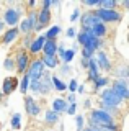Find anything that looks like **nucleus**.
<instances>
[{
	"label": "nucleus",
	"mask_w": 129,
	"mask_h": 131,
	"mask_svg": "<svg viewBox=\"0 0 129 131\" xmlns=\"http://www.w3.org/2000/svg\"><path fill=\"white\" fill-rule=\"evenodd\" d=\"M96 15V18L101 23H108V21H119L121 20V13L116 10H103V8H98L96 12H93Z\"/></svg>",
	"instance_id": "obj_1"
},
{
	"label": "nucleus",
	"mask_w": 129,
	"mask_h": 131,
	"mask_svg": "<svg viewBox=\"0 0 129 131\" xmlns=\"http://www.w3.org/2000/svg\"><path fill=\"white\" fill-rule=\"evenodd\" d=\"M123 103V100L113 92L111 89L105 90L101 93V105H106V106H111V108H118V106Z\"/></svg>",
	"instance_id": "obj_2"
},
{
	"label": "nucleus",
	"mask_w": 129,
	"mask_h": 131,
	"mask_svg": "<svg viewBox=\"0 0 129 131\" xmlns=\"http://www.w3.org/2000/svg\"><path fill=\"white\" fill-rule=\"evenodd\" d=\"M43 71H44V66L43 62L39 59H36L31 62V66H28V74H26V77L30 80H38L39 77L43 75Z\"/></svg>",
	"instance_id": "obj_3"
},
{
	"label": "nucleus",
	"mask_w": 129,
	"mask_h": 131,
	"mask_svg": "<svg viewBox=\"0 0 129 131\" xmlns=\"http://www.w3.org/2000/svg\"><path fill=\"white\" fill-rule=\"evenodd\" d=\"M113 92L118 95L121 100H126V98L129 97V90H127V84H126V80H123V79H118V80H114V84H113Z\"/></svg>",
	"instance_id": "obj_4"
},
{
	"label": "nucleus",
	"mask_w": 129,
	"mask_h": 131,
	"mask_svg": "<svg viewBox=\"0 0 129 131\" xmlns=\"http://www.w3.org/2000/svg\"><path fill=\"white\" fill-rule=\"evenodd\" d=\"M100 23L101 21L96 18V15L93 12H87V13L82 16V28H93L95 25H100Z\"/></svg>",
	"instance_id": "obj_5"
},
{
	"label": "nucleus",
	"mask_w": 129,
	"mask_h": 131,
	"mask_svg": "<svg viewBox=\"0 0 129 131\" xmlns=\"http://www.w3.org/2000/svg\"><path fill=\"white\" fill-rule=\"evenodd\" d=\"M20 20V12L15 10V8H8L5 12V25H10L11 28H15V25L18 23Z\"/></svg>",
	"instance_id": "obj_6"
},
{
	"label": "nucleus",
	"mask_w": 129,
	"mask_h": 131,
	"mask_svg": "<svg viewBox=\"0 0 129 131\" xmlns=\"http://www.w3.org/2000/svg\"><path fill=\"white\" fill-rule=\"evenodd\" d=\"M95 62H96V66H98V69H103V71H110V69H111L110 59H108V56L105 54L103 51H100L98 54H96Z\"/></svg>",
	"instance_id": "obj_7"
},
{
	"label": "nucleus",
	"mask_w": 129,
	"mask_h": 131,
	"mask_svg": "<svg viewBox=\"0 0 129 131\" xmlns=\"http://www.w3.org/2000/svg\"><path fill=\"white\" fill-rule=\"evenodd\" d=\"M79 43L82 44V46H87L88 43H90V39H93L95 36H93V33H92L90 28H82V31L79 33Z\"/></svg>",
	"instance_id": "obj_8"
},
{
	"label": "nucleus",
	"mask_w": 129,
	"mask_h": 131,
	"mask_svg": "<svg viewBox=\"0 0 129 131\" xmlns=\"http://www.w3.org/2000/svg\"><path fill=\"white\" fill-rule=\"evenodd\" d=\"M52 90L51 77L49 75H41L39 77V93H49Z\"/></svg>",
	"instance_id": "obj_9"
},
{
	"label": "nucleus",
	"mask_w": 129,
	"mask_h": 131,
	"mask_svg": "<svg viewBox=\"0 0 129 131\" xmlns=\"http://www.w3.org/2000/svg\"><path fill=\"white\" fill-rule=\"evenodd\" d=\"M15 64H17V69H18L20 72H25L26 69H28V66H30V59H28V54H26V52H20Z\"/></svg>",
	"instance_id": "obj_10"
},
{
	"label": "nucleus",
	"mask_w": 129,
	"mask_h": 131,
	"mask_svg": "<svg viewBox=\"0 0 129 131\" xmlns=\"http://www.w3.org/2000/svg\"><path fill=\"white\" fill-rule=\"evenodd\" d=\"M43 51H44V56H56L57 52V44H56L54 39H46L43 46Z\"/></svg>",
	"instance_id": "obj_11"
},
{
	"label": "nucleus",
	"mask_w": 129,
	"mask_h": 131,
	"mask_svg": "<svg viewBox=\"0 0 129 131\" xmlns=\"http://www.w3.org/2000/svg\"><path fill=\"white\" fill-rule=\"evenodd\" d=\"M25 102H26V110H28V113L33 115V116H38V115H39V110H41V108H39V105L36 103V102H34L31 97H26Z\"/></svg>",
	"instance_id": "obj_12"
},
{
	"label": "nucleus",
	"mask_w": 129,
	"mask_h": 131,
	"mask_svg": "<svg viewBox=\"0 0 129 131\" xmlns=\"http://www.w3.org/2000/svg\"><path fill=\"white\" fill-rule=\"evenodd\" d=\"M44 43H46V38H44V36H39V38H36L33 43L30 44V52H33V54H38L39 51H43Z\"/></svg>",
	"instance_id": "obj_13"
},
{
	"label": "nucleus",
	"mask_w": 129,
	"mask_h": 131,
	"mask_svg": "<svg viewBox=\"0 0 129 131\" xmlns=\"http://www.w3.org/2000/svg\"><path fill=\"white\" fill-rule=\"evenodd\" d=\"M36 20H38V25H39L41 28L44 26V25L49 23V20H51V12H49V8H43V10L39 12V16H38Z\"/></svg>",
	"instance_id": "obj_14"
},
{
	"label": "nucleus",
	"mask_w": 129,
	"mask_h": 131,
	"mask_svg": "<svg viewBox=\"0 0 129 131\" xmlns=\"http://www.w3.org/2000/svg\"><path fill=\"white\" fill-rule=\"evenodd\" d=\"M67 102L64 100V98H56L54 100V103H52V112H56V113H62V112H66L67 110Z\"/></svg>",
	"instance_id": "obj_15"
},
{
	"label": "nucleus",
	"mask_w": 129,
	"mask_h": 131,
	"mask_svg": "<svg viewBox=\"0 0 129 131\" xmlns=\"http://www.w3.org/2000/svg\"><path fill=\"white\" fill-rule=\"evenodd\" d=\"M41 62H43V66H46V67L54 69V67H57L59 61H57V57H56V56H43Z\"/></svg>",
	"instance_id": "obj_16"
},
{
	"label": "nucleus",
	"mask_w": 129,
	"mask_h": 131,
	"mask_svg": "<svg viewBox=\"0 0 129 131\" xmlns=\"http://www.w3.org/2000/svg\"><path fill=\"white\" fill-rule=\"evenodd\" d=\"M51 84H52V87H54V90H57V92H64V90H67V85L64 84L57 75L51 77Z\"/></svg>",
	"instance_id": "obj_17"
},
{
	"label": "nucleus",
	"mask_w": 129,
	"mask_h": 131,
	"mask_svg": "<svg viewBox=\"0 0 129 131\" xmlns=\"http://www.w3.org/2000/svg\"><path fill=\"white\" fill-rule=\"evenodd\" d=\"M90 30H92V33H93V36H95V38H103V36L105 35H106V26H105V25L103 23H100V25H95V26L93 28H90Z\"/></svg>",
	"instance_id": "obj_18"
},
{
	"label": "nucleus",
	"mask_w": 129,
	"mask_h": 131,
	"mask_svg": "<svg viewBox=\"0 0 129 131\" xmlns=\"http://www.w3.org/2000/svg\"><path fill=\"white\" fill-rule=\"evenodd\" d=\"M17 38H18V30H17V28H10V30L5 33V36H3V43L10 44L11 41H15Z\"/></svg>",
	"instance_id": "obj_19"
},
{
	"label": "nucleus",
	"mask_w": 129,
	"mask_h": 131,
	"mask_svg": "<svg viewBox=\"0 0 129 131\" xmlns=\"http://www.w3.org/2000/svg\"><path fill=\"white\" fill-rule=\"evenodd\" d=\"M13 87H15V82H13V79H5L3 80V85H2V92L5 93V95H8V93H11L13 92Z\"/></svg>",
	"instance_id": "obj_20"
},
{
	"label": "nucleus",
	"mask_w": 129,
	"mask_h": 131,
	"mask_svg": "<svg viewBox=\"0 0 129 131\" xmlns=\"http://www.w3.org/2000/svg\"><path fill=\"white\" fill-rule=\"evenodd\" d=\"M100 44H101V41L98 38H93V39H90V43H88L87 46H83V49H87L88 52H95L96 49L100 48Z\"/></svg>",
	"instance_id": "obj_21"
},
{
	"label": "nucleus",
	"mask_w": 129,
	"mask_h": 131,
	"mask_svg": "<svg viewBox=\"0 0 129 131\" xmlns=\"http://www.w3.org/2000/svg\"><path fill=\"white\" fill-rule=\"evenodd\" d=\"M116 0H100V8L103 10H114Z\"/></svg>",
	"instance_id": "obj_22"
},
{
	"label": "nucleus",
	"mask_w": 129,
	"mask_h": 131,
	"mask_svg": "<svg viewBox=\"0 0 129 131\" xmlns=\"http://www.w3.org/2000/svg\"><path fill=\"white\" fill-rule=\"evenodd\" d=\"M28 20V23H30V26H31V30H39V25H38V20H36V12H31L30 13V18H26Z\"/></svg>",
	"instance_id": "obj_23"
},
{
	"label": "nucleus",
	"mask_w": 129,
	"mask_h": 131,
	"mask_svg": "<svg viewBox=\"0 0 129 131\" xmlns=\"http://www.w3.org/2000/svg\"><path fill=\"white\" fill-rule=\"evenodd\" d=\"M57 120H59V115L56 112H52V110H47L46 112V118H44L46 123H56Z\"/></svg>",
	"instance_id": "obj_24"
},
{
	"label": "nucleus",
	"mask_w": 129,
	"mask_h": 131,
	"mask_svg": "<svg viewBox=\"0 0 129 131\" xmlns=\"http://www.w3.org/2000/svg\"><path fill=\"white\" fill-rule=\"evenodd\" d=\"M59 33H60V28H59V26H52L51 30L47 31V35L44 36V38H46V39H54L56 36L59 35Z\"/></svg>",
	"instance_id": "obj_25"
},
{
	"label": "nucleus",
	"mask_w": 129,
	"mask_h": 131,
	"mask_svg": "<svg viewBox=\"0 0 129 131\" xmlns=\"http://www.w3.org/2000/svg\"><path fill=\"white\" fill-rule=\"evenodd\" d=\"M74 54H75V49H69V51H66V52H64V56L60 57V59H62L66 64H69L70 61H72V57H74Z\"/></svg>",
	"instance_id": "obj_26"
},
{
	"label": "nucleus",
	"mask_w": 129,
	"mask_h": 131,
	"mask_svg": "<svg viewBox=\"0 0 129 131\" xmlns=\"http://www.w3.org/2000/svg\"><path fill=\"white\" fill-rule=\"evenodd\" d=\"M20 120H21L20 113H15L13 118H11V128L13 129H20Z\"/></svg>",
	"instance_id": "obj_27"
},
{
	"label": "nucleus",
	"mask_w": 129,
	"mask_h": 131,
	"mask_svg": "<svg viewBox=\"0 0 129 131\" xmlns=\"http://www.w3.org/2000/svg\"><path fill=\"white\" fill-rule=\"evenodd\" d=\"M28 87H30V79L25 75V77L21 79V84H20V90H21L23 93H26V92H28Z\"/></svg>",
	"instance_id": "obj_28"
},
{
	"label": "nucleus",
	"mask_w": 129,
	"mask_h": 131,
	"mask_svg": "<svg viewBox=\"0 0 129 131\" xmlns=\"http://www.w3.org/2000/svg\"><path fill=\"white\" fill-rule=\"evenodd\" d=\"M20 30H21L23 33H30L31 31V26H30V23H28V20H21V25H20Z\"/></svg>",
	"instance_id": "obj_29"
},
{
	"label": "nucleus",
	"mask_w": 129,
	"mask_h": 131,
	"mask_svg": "<svg viewBox=\"0 0 129 131\" xmlns=\"http://www.w3.org/2000/svg\"><path fill=\"white\" fill-rule=\"evenodd\" d=\"M106 84H108L106 77H98V79L95 80V89H100V87H103V85H106Z\"/></svg>",
	"instance_id": "obj_30"
},
{
	"label": "nucleus",
	"mask_w": 129,
	"mask_h": 131,
	"mask_svg": "<svg viewBox=\"0 0 129 131\" xmlns=\"http://www.w3.org/2000/svg\"><path fill=\"white\" fill-rule=\"evenodd\" d=\"M30 87L34 93H39V79L38 80H30Z\"/></svg>",
	"instance_id": "obj_31"
},
{
	"label": "nucleus",
	"mask_w": 129,
	"mask_h": 131,
	"mask_svg": "<svg viewBox=\"0 0 129 131\" xmlns=\"http://www.w3.org/2000/svg\"><path fill=\"white\" fill-rule=\"evenodd\" d=\"M5 69H7V71H11V69H15V61L10 59V57H7V59H5Z\"/></svg>",
	"instance_id": "obj_32"
},
{
	"label": "nucleus",
	"mask_w": 129,
	"mask_h": 131,
	"mask_svg": "<svg viewBox=\"0 0 129 131\" xmlns=\"http://www.w3.org/2000/svg\"><path fill=\"white\" fill-rule=\"evenodd\" d=\"M70 90V93H74V92H77V80L75 79H72L70 80V84H69V87H67Z\"/></svg>",
	"instance_id": "obj_33"
},
{
	"label": "nucleus",
	"mask_w": 129,
	"mask_h": 131,
	"mask_svg": "<svg viewBox=\"0 0 129 131\" xmlns=\"http://www.w3.org/2000/svg\"><path fill=\"white\" fill-rule=\"evenodd\" d=\"M83 3L87 7H100V0H85Z\"/></svg>",
	"instance_id": "obj_34"
},
{
	"label": "nucleus",
	"mask_w": 129,
	"mask_h": 131,
	"mask_svg": "<svg viewBox=\"0 0 129 131\" xmlns=\"http://www.w3.org/2000/svg\"><path fill=\"white\" fill-rule=\"evenodd\" d=\"M75 106H77V103H70L69 106H67V110H66V112L69 113V115H74V113H75Z\"/></svg>",
	"instance_id": "obj_35"
},
{
	"label": "nucleus",
	"mask_w": 129,
	"mask_h": 131,
	"mask_svg": "<svg viewBox=\"0 0 129 131\" xmlns=\"http://www.w3.org/2000/svg\"><path fill=\"white\" fill-rule=\"evenodd\" d=\"M75 123H77V129L80 131V129H82V126H83V118L82 116H77V118H75Z\"/></svg>",
	"instance_id": "obj_36"
},
{
	"label": "nucleus",
	"mask_w": 129,
	"mask_h": 131,
	"mask_svg": "<svg viewBox=\"0 0 129 131\" xmlns=\"http://www.w3.org/2000/svg\"><path fill=\"white\" fill-rule=\"evenodd\" d=\"M80 16V10H74V13H72V16H70V21H75Z\"/></svg>",
	"instance_id": "obj_37"
},
{
	"label": "nucleus",
	"mask_w": 129,
	"mask_h": 131,
	"mask_svg": "<svg viewBox=\"0 0 129 131\" xmlns=\"http://www.w3.org/2000/svg\"><path fill=\"white\" fill-rule=\"evenodd\" d=\"M60 72H62V74H69L70 72V69H69V66H62V67H60Z\"/></svg>",
	"instance_id": "obj_38"
},
{
	"label": "nucleus",
	"mask_w": 129,
	"mask_h": 131,
	"mask_svg": "<svg viewBox=\"0 0 129 131\" xmlns=\"http://www.w3.org/2000/svg\"><path fill=\"white\" fill-rule=\"evenodd\" d=\"M67 36H69V38H74V36H75V30H74V28H69V30H67Z\"/></svg>",
	"instance_id": "obj_39"
},
{
	"label": "nucleus",
	"mask_w": 129,
	"mask_h": 131,
	"mask_svg": "<svg viewBox=\"0 0 129 131\" xmlns=\"http://www.w3.org/2000/svg\"><path fill=\"white\" fill-rule=\"evenodd\" d=\"M51 7V0H44L43 2V8H49Z\"/></svg>",
	"instance_id": "obj_40"
},
{
	"label": "nucleus",
	"mask_w": 129,
	"mask_h": 131,
	"mask_svg": "<svg viewBox=\"0 0 129 131\" xmlns=\"http://www.w3.org/2000/svg\"><path fill=\"white\" fill-rule=\"evenodd\" d=\"M69 102H70V103H75V95H74V93L69 95Z\"/></svg>",
	"instance_id": "obj_41"
},
{
	"label": "nucleus",
	"mask_w": 129,
	"mask_h": 131,
	"mask_svg": "<svg viewBox=\"0 0 129 131\" xmlns=\"http://www.w3.org/2000/svg\"><path fill=\"white\" fill-rule=\"evenodd\" d=\"M82 66L83 67H88V59H82Z\"/></svg>",
	"instance_id": "obj_42"
},
{
	"label": "nucleus",
	"mask_w": 129,
	"mask_h": 131,
	"mask_svg": "<svg viewBox=\"0 0 129 131\" xmlns=\"http://www.w3.org/2000/svg\"><path fill=\"white\" fill-rule=\"evenodd\" d=\"M83 131H95V128H92V126H88L87 129H83Z\"/></svg>",
	"instance_id": "obj_43"
},
{
	"label": "nucleus",
	"mask_w": 129,
	"mask_h": 131,
	"mask_svg": "<svg viewBox=\"0 0 129 131\" xmlns=\"http://www.w3.org/2000/svg\"><path fill=\"white\" fill-rule=\"evenodd\" d=\"M3 30V21H0V31Z\"/></svg>",
	"instance_id": "obj_44"
}]
</instances>
